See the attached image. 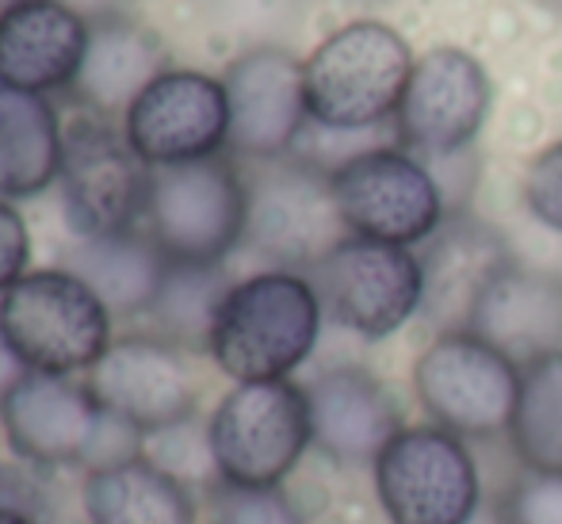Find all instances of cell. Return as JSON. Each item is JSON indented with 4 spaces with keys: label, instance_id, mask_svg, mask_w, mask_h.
I'll return each instance as SVG.
<instances>
[{
    "label": "cell",
    "instance_id": "obj_1",
    "mask_svg": "<svg viewBox=\"0 0 562 524\" xmlns=\"http://www.w3.org/2000/svg\"><path fill=\"white\" fill-rule=\"evenodd\" d=\"M318 291L303 272L265 268L226 291L211 325L207 353L215 368L234 383H268L291 379L322 333Z\"/></svg>",
    "mask_w": 562,
    "mask_h": 524
},
{
    "label": "cell",
    "instance_id": "obj_2",
    "mask_svg": "<svg viewBox=\"0 0 562 524\" xmlns=\"http://www.w3.org/2000/svg\"><path fill=\"white\" fill-rule=\"evenodd\" d=\"M112 311L69 268H38L0 296V345L23 371L77 376L112 348Z\"/></svg>",
    "mask_w": 562,
    "mask_h": 524
},
{
    "label": "cell",
    "instance_id": "obj_3",
    "mask_svg": "<svg viewBox=\"0 0 562 524\" xmlns=\"http://www.w3.org/2000/svg\"><path fill=\"white\" fill-rule=\"evenodd\" d=\"M409 74L414 54L391 23H345L303 62L306 111L326 131H368L398 115Z\"/></svg>",
    "mask_w": 562,
    "mask_h": 524
},
{
    "label": "cell",
    "instance_id": "obj_4",
    "mask_svg": "<svg viewBox=\"0 0 562 524\" xmlns=\"http://www.w3.org/2000/svg\"><path fill=\"white\" fill-rule=\"evenodd\" d=\"M311 444V402L295 379L234 383L207 421L211 467L237 490H280Z\"/></svg>",
    "mask_w": 562,
    "mask_h": 524
},
{
    "label": "cell",
    "instance_id": "obj_5",
    "mask_svg": "<svg viewBox=\"0 0 562 524\" xmlns=\"http://www.w3.org/2000/svg\"><path fill=\"white\" fill-rule=\"evenodd\" d=\"M249 188L229 157L149 169L142 230L172 265H223L245 242Z\"/></svg>",
    "mask_w": 562,
    "mask_h": 524
},
{
    "label": "cell",
    "instance_id": "obj_6",
    "mask_svg": "<svg viewBox=\"0 0 562 524\" xmlns=\"http://www.w3.org/2000/svg\"><path fill=\"white\" fill-rule=\"evenodd\" d=\"M414 391L432 425L471 441L509 433L520 364L471 330L437 333L414 364Z\"/></svg>",
    "mask_w": 562,
    "mask_h": 524
},
{
    "label": "cell",
    "instance_id": "obj_7",
    "mask_svg": "<svg viewBox=\"0 0 562 524\" xmlns=\"http://www.w3.org/2000/svg\"><path fill=\"white\" fill-rule=\"evenodd\" d=\"M371 479L386 524H471L482 502L471 444L432 421L398 428Z\"/></svg>",
    "mask_w": 562,
    "mask_h": 524
},
{
    "label": "cell",
    "instance_id": "obj_8",
    "mask_svg": "<svg viewBox=\"0 0 562 524\" xmlns=\"http://www.w3.org/2000/svg\"><path fill=\"white\" fill-rule=\"evenodd\" d=\"M257 165L260 169L245 177L249 214H245L241 245L272 260L276 268L306 276L334 245L348 237L334 200V180L326 169L299 161V157Z\"/></svg>",
    "mask_w": 562,
    "mask_h": 524
},
{
    "label": "cell",
    "instance_id": "obj_9",
    "mask_svg": "<svg viewBox=\"0 0 562 524\" xmlns=\"http://www.w3.org/2000/svg\"><path fill=\"white\" fill-rule=\"evenodd\" d=\"M329 322L356 337L383 341L422 314V257L406 245L348 234L306 272Z\"/></svg>",
    "mask_w": 562,
    "mask_h": 524
},
{
    "label": "cell",
    "instance_id": "obj_10",
    "mask_svg": "<svg viewBox=\"0 0 562 524\" xmlns=\"http://www.w3.org/2000/svg\"><path fill=\"white\" fill-rule=\"evenodd\" d=\"M329 180L340 219L356 237L414 249L448 219L445 188L409 149H360L329 169Z\"/></svg>",
    "mask_w": 562,
    "mask_h": 524
},
{
    "label": "cell",
    "instance_id": "obj_11",
    "mask_svg": "<svg viewBox=\"0 0 562 524\" xmlns=\"http://www.w3.org/2000/svg\"><path fill=\"white\" fill-rule=\"evenodd\" d=\"M61 219L77 242L142 226L149 192V165L131 149L123 131L104 115H77L61 146Z\"/></svg>",
    "mask_w": 562,
    "mask_h": 524
},
{
    "label": "cell",
    "instance_id": "obj_12",
    "mask_svg": "<svg viewBox=\"0 0 562 524\" xmlns=\"http://www.w3.org/2000/svg\"><path fill=\"white\" fill-rule=\"evenodd\" d=\"M85 383L108 417L138 436L188 425L200 406V383L188 353L154 333L112 341Z\"/></svg>",
    "mask_w": 562,
    "mask_h": 524
},
{
    "label": "cell",
    "instance_id": "obj_13",
    "mask_svg": "<svg viewBox=\"0 0 562 524\" xmlns=\"http://www.w3.org/2000/svg\"><path fill=\"white\" fill-rule=\"evenodd\" d=\"M123 134L149 169L218 157L229 142L223 77H207L200 69H165L126 108Z\"/></svg>",
    "mask_w": 562,
    "mask_h": 524
},
{
    "label": "cell",
    "instance_id": "obj_14",
    "mask_svg": "<svg viewBox=\"0 0 562 524\" xmlns=\"http://www.w3.org/2000/svg\"><path fill=\"white\" fill-rule=\"evenodd\" d=\"M490 104L494 85L482 62L459 46H437L414 62L394 126L409 154L456 157L479 138Z\"/></svg>",
    "mask_w": 562,
    "mask_h": 524
},
{
    "label": "cell",
    "instance_id": "obj_15",
    "mask_svg": "<svg viewBox=\"0 0 562 524\" xmlns=\"http://www.w3.org/2000/svg\"><path fill=\"white\" fill-rule=\"evenodd\" d=\"M97 394L74 376L23 371L0 394V428L8 448L35 467H69L92 459L108 425Z\"/></svg>",
    "mask_w": 562,
    "mask_h": 524
},
{
    "label": "cell",
    "instance_id": "obj_16",
    "mask_svg": "<svg viewBox=\"0 0 562 524\" xmlns=\"http://www.w3.org/2000/svg\"><path fill=\"white\" fill-rule=\"evenodd\" d=\"M229 104V142L245 161H280L303 134L306 85L303 62L283 46H252L223 74Z\"/></svg>",
    "mask_w": 562,
    "mask_h": 524
},
{
    "label": "cell",
    "instance_id": "obj_17",
    "mask_svg": "<svg viewBox=\"0 0 562 524\" xmlns=\"http://www.w3.org/2000/svg\"><path fill=\"white\" fill-rule=\"evenodd\" d=\"M314 448L337 467H375L379 451L406 428L394 394L360 364L329 368L306 387Z\"/></svg>",
    "mask_w": 562,
    "mask_h": 524
},
{
    "label": "cell",
    "instance_id": "obj_18",
    "mask_svg": "<svg viewBox=\"0 0 562 524\" xmlns=\"http://www.w3.org/2000/svg\"><path fill=\"white\" fill-rule=\"evenodd\" d=\"M513 265V253L505 242L479 219H445V226L429 237L422 253L425 272V299L422 314L437 325L440 333L467 330L479 299L486 288Z\"/></svg>",
    "mask_w": 562,
    "mask_h": 524
},
{
    "label": "cell",
    "instance_id": "obj_19",
    "mask_svg": "<svg viewBox=\"0 0 562 524\" xmlns=\"http://www.w3.org/2000/svg\"><path fill=\"white\" fill-rule=\"evenodd\" d=\"M89 51V23L58 0H20L0 12V85L23 92L74 89Z\"/></svg>",
    "mask_w": 562,
    "mask_h": 524
},
{
    "label": "cell",
    "instance_id": "obj_20",
    "mask_svg": "<svg viewBox=\"0 0 562 524\" xmlns=\"http://www.w3.org/2000/svg\"><path fill=\"white\" fill-rule=\"evenodd\" d=\"M467 330L497 345L520 368L562 353V280L513 260L479 299Z\"/></svg>",
    "mask_w": 562,
    "mask_h": 524
},
{
    "label": "cell",
    "instance_id": "obj_21",
    "mask_svg": "<svg viewBox=\"0 0 562 524\" xmlns=\"http://www.w3.org/2000/svg\"><path fill=\"white\" fill-rule=\"evenodd\" d=\"M165 46L157 31L131 15L89 23V51L74 81V97L92 115H126V108L165 74Z\"/></svg>",
    "mask_w": 562,
    "mask_h": 524
},
{
    "label": "cell",
    "instance_id": "obj_22",
    "mask_svg": "<svg viewBox=\"0 0 562 524\" xmlns=\"http://www.w3.org/2000/svg\"><path fill=\"white\" fill-rule=\"evenodd\" d=\"M89 524H195V498L184 479L134 451L92 467L81 482Z\"/></svg>",
    "mask_w": 562,
    "mask_h": 524
},
{
    "label": "cell",
    "instance_id": "obj_23",
    "mask_svg": "<svg viewBox=\"0 0 562 524\" xmlns=\"http://www.w3.org/2000/svg\"><path fill=\"white\" fill-rule=\"evenodd\" d=\"M66 126L38 92L0 85V200H31L58 185Z\"/></svg>",
    "mask_w": 562,
    "mask_h": 524
},
{
    "label": "cell",
    "instance_id": "obj_24",
    "mask_svg": "<svg viewBox=\"0 0 562 524\" xmlns=\"http://www.w3.org/2000/svg\"><path fill=\"white\" fill-rule=\"evenodd\" d=\"M172 260L146 230H123L108 237H85L69 253V272L81 276L112 317H138L154 306Z\"/></svg>",
    "mask_w": 562,
    "mask_h": 524
},
{
    "label": "cell",
    "instance_id": "obj_25",
    "mask_svg": "<svg viewBox=\"0 0 562 524\" xmlns=\"http://www.w3.org/2000/svg\"><path fill=\"white\" fill-rule=\"evenodd\" d=\"M234 288L223 265H169L146 317L154 322V337L184 348L207 353L211 325L223 306L226 291Z\"/></svg>",
    "mask_w": 562,
    "mask_h": 524
},
{
    "label": "cell",
    "instance_id": "obj_26",
    "mask_svg": "<svg viewBox=\"0 0 562 524\" xmlns=\"http://www.w3.org/2000/svg\"><path fill=\"white\" fill-rule=\"evenodd\" d=\"M505 436L525 471L562 475V353L520 368L517 410Z\"/></svg>",
    "mask_w": 562,
    "mask_h": 524
},
{
    "label": "cell",
    "instance_id": "obj_27",
    "mask_svg": "<svg viewBox=\"0 0 562 524\" xmlns=\"http://www.w3.org/2000/svg\"><path fill=\"white\" fill-rule=\"evenodd\" d=\"M211 524H306L283 490L223 487L211 510Z\"/></svg>",
    "mask_w": 562,
    "mask_h": 524
},
{
    "label": "cell",
    "instance_id": "obj_28",
    "mask_svg": "<svg viewBox=\"0 0 562 524\" xmlns=\"http://www.w3.org/2000/svg\"><path fill=\"white\" fill-rule=\"evenodd\" d=\"M505 524H562V475L525 471L502 498Z\"/></svg>",
    "mask_w": 562,
    "mask_h": 524
},
{
    "label": "cell",
    "instance_id": "obj_29",
    "mask_svg": "<svg viewBox=\"0 0 562 524\" xmlns=\"http://www.w3.org/2000/svg\"><path fill=\"white\" fill-rule=\"evenodd\" d=\"M525 203L543 226L562 234V138L532 157L525 172Z\"/></svg>",
    "mask_w": 562,
    "mask_h": 524
},
{
    "label": "cell",
    "instance_id": "obj_30",
    "mask_svg": "<svg viewBox=\"0 0 562 524\" xmlns=\"http://www.w3.org/2000/svg\"><path fill=\"white\" fill-rule=\"evenodd\" d=\"M31 265V234L23 214L8 200H0V296L12 288Z\"/></svg>",
    "mask_w": 562,
    "mask_h": 524
},
{
    "label": "cell",
    "instance_id": "obj_31",
    "mask_svg": "<svg viewBox=\"0 0 562 524\" xmlns=\"http://www.w3.org/2000/svg\"><path fill=\"white\" fill-rule=\"evenodd\" d=\"M58 4L77 12L85 23H97V20H115V15H131L134 0H58Z\"/></svg>",
    "mask_w": 562,
    "mask_h": 524
},
{
    "label": "cell",
    "instance_id": "obj_32",
    "mask_svg": "<svg viewBox=\"0 0 562 524\" xmlns=\"http://www.w3.org/2000/svg\"><path fill=\"white\" fill-rule=\"evenodd\" d=\"M0 524H35L23 510H15V505L0 502Z\"/></svg>",
    "mask_w": 562,
    "mask_h": 524
},
{
    "label": "cell",
    "instance_id": "obj_33",
    "mask_svg": "<svg viewBox=\"0 0 562 524\" xmlns=\"http://www.w3.org/2000/svg\"><path fill=\"white\" fill-rule=\"evenodd\" d=\"M12 4H20V0H0V12H8Z\"/></svg>",
    "mask_w": 562,
    "mask_h": 524
},
{
    "label": "cell",
    "instance_id": "obj_34",
    "mask_svg": "<svg viewBox=\"0 0 562 524\" xmlns=\"http://www.w3.org/2000/svg\"><path fill=\"white\" fill-rule=\"evenodd\" d=\"M548 8H555V12H562V0H543Z\"/></svg>",
    "mask_w": 562,
    "mask_h": 524
}]
</instances>
